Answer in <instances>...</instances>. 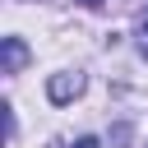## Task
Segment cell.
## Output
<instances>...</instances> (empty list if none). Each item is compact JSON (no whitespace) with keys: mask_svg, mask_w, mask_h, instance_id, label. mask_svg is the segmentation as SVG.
<instances>
[{"mask_svg":"<svg viewBox=\"0 0 148 148\" xmlns=\"http://www.w3.org/2000/svg\"><path fill=\"white\" fill-rule=\"evenodd\" d=\"M83 92V74H56L51 83H46V97L51 102H69V97H79Z\"/></svg>","mask_w":148,"mask_h":148,"instance_id":"obj_1","label":"cell"},{"mask_svg":"<svg viewBox=\"0 0 148 148\" xmlns=\"http://www.w3.org/2000/svg\"><path fill=\"white\" fill-rule=\"evenodd\" d=\"M28 60V51H23V42L18 37H5V74H18V65Z\"/></svg>","mask_w":148,"mask_h":148,"instance_id":"obj_2","label":"cell"},{"mask_svg":"<svg viewBox=\"0 0 148 148\" xmlns=\"http://www.w3.org/2000/svg\"><path fill=\"white\" fill-rule=\"evenodd\" d=\"M139 51L148 56V9H143V23H139Z\"/></svg>","mask_w":148,"mask_h":148,"instance_id":"obj_3","label":"cell"},{"mask_svg":"<svg viewBox=\"0 0 148 148\" xmlns=\"http://www.w3.org/2000/svg\"><path fill=\"white\" fill-rule=\"evenodd\" d=\"M74 148H102V143H97V139H79Z\"/></svg>","mask_w":148,"mask_h":148,"instance_id":"obj_4","label":"cell"},{"mask_svg":"<svg viewBox=\"0 0 148 148\" xmlns=\"http://www.w3.org/2000/svg\"><path fill=\"white\" fill-rule=\"evenodd\" d=\"M79 5H102V0H79Z\"/></svg>","mask_w":148,"mask_h":148,"instance_id":"obj_5","label":"cell"}]
</instances>
